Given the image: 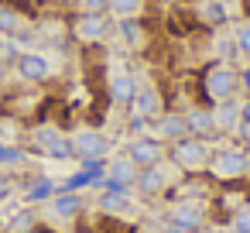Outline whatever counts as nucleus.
I'll list each match as a JSON object with an SVG mask.
<instances>
[{"label": "nucleus", "mask_w": 250, "mask_h": 233, "mask_svg": "<svg viewBox=\"0 0 250 233\" xmlns=\"http://www.w3.org/2000/svg\"><path fill=\"white\" fill-rule=\"evenodd\" d=\"M206 175L216 178L219 185H233V182H247L250 178V151L247 148H216L209 154V165H206Z\"/></svg>", "instance_id": "obj_1"}, {"label": "nucleus", "mask_w": 250, "mask_h": 233, "mask_svg": "<svg viewBox=\"0 0 250 233\" xmlns=\"http://www.w3.org/2000/svg\"><path fill=\"white\" fill-rule=\"evenodd\" d=\"M31 154H42V158H52V161H69L72 158V141L62 127L55 124H38L28 130V144H24Z\"/></svg>", "instance_id": "obj_2"}, {"label": "nucleus", "mask_w": 250, "mask_h": 233, "mask_svg": "<svg viewBox=\"0 0 250 233\" xmlns=\"http://www.w3.org/2000/svg\"><path fill=\"white\" fill-rule=\"evenodd\" d=\"M178 182V168L171 161H161V165H151V168H141L137 171V182H134V192L147 202H158V199H168V192L175 189Z\"/></svg>", "instance_id": "obj_3"}, {"label": "nucleus", "mask_w": 250, "mask_h": 233, "mask_svg": "<svg viewBox=\"0 0 250 233\" xmlns=\"http://www.w3.org/2000/svg\"><path fill=\"white\" fill-rule=\"evenodd\" d=\"M209 144L199 141V137H182L175 144H168V161L182 171V175H206V165H209Z\"/></svg>", "instance_id": "obj_4"}, {"label": "nucleus", "mask_w": 250, "mask_h": 233, "mask_svg": "<svg viewBox=\"0 0 250 233\" xmlns=\"http://www.w3.org/2000/svg\"><path fill=\"white\" fill-rule=\"evenodd\" d=\"M72 141V158L76 161H96L110 154V137L96 127H79L76 134H69Z\"/></svg>", "instance_id": "obj_5"}, {"label": "nucleus", "mask_w": 250, "mask_h": 233, "mask_svg": "<svg viewBox=\"0 0 250 233\" xmlns=\"http://www.w3.org/2000/svg\"><path fill=\"white\" fill-rule=\"evenodd\" d=\"M202 89H206V96L212 100V103H223V100H233L236 96V89H240V76L229 69V65H212L206 76H202Z\"/></svg>", "instance_id": "obj_6"}, {"label": "nucleus", "mask_w": 250, "mask_h": 233, "mask_svg": "<svg viewBox=\"0 0 250 233\" xmlns=\"http://www.w3.org/2000/svg\"><path fill=\"white\" fill-rule=\"evenodd\" d=\"M127 110H130V124L141 127V124L158 120L165 113V100H161V93L154 86H137V93H134V100H130Z\"/></svg>", "instance_id": "obj_7"}, {"label": "nucleus", "mask_w": 250, "mask_h": 233, "mask_svg": "<svg viewBox=\"0 0 250 233\" xmlns=\"http://www.w3.org/2000/svg\"><path fill=\"white\" fill-rule=\"evenodd\" d=\"M137 168H151V165H161V161H168V144L165 141H158L154 134L147 137V134H141V137H134L130 144H127V151H124Z\"/></svg>", "instance_id": "obj_8"}, {"label": "nucleus", "mask_w": 250, "mask_h": 233, "mask_svg": "<svg viewBox=\"0 0 250 233\" xmlns=\"http://www.w3.org/2000/svg\"><path fill=\"white\" fill-rule=\"evenodd\" d=\"M69 31H72V38L79 45H100L110 35V18L106 14H76Z\"/></svg>", "instance_id": "obj_9"}, {"label": "nucleus", "mask_w": 250, "mask_h": 233, "mask_svg": "<svg viewBox=\"0 0 250 233\" xmlns=\"http://www.w3.org/2000/svg\"><path fill=\"white\" fill-rule=\"evenodd\" d=\"M11 69H14V76H18L21 83H28V86H42V83L52 79V62H48L42 52H21Z\"/></svg>", "instance_id": "obj_10"}, {"label": "nucleus", "mask_w": 250, "mask_h": 233, "mask_svg": "<svg viewBox=\"0 0 250 233\" xmlns=\"http://www.w3.org/2000/svg\"><path fill=\"white\" fill-rule=\"evenodd\" d=\"M137 165L127 158V154H120V158H113V161H106V175H103V189L106 192H130L134 189V182H137Z\"/></svg>", "instance_id": "obj_11"}, {"label": "nucleus", "mask_w": 250, "mask_h": 233, "mask_svg": "<svg viewBox=\"0 0 250 233\" xmlns=\"http://www.w3.org/2000/svg\"><path fill=\"white\" fill-rule=\"evenodd\" d=\"M165 216H168V226H171V230L195 233V230L206 226V209H202V202H171Z\"/></svg>", "instance_id": "obj_12"}, {"label": "nucleus", "mask_w": 250, "mask_h": 233, "mask_svg": "<svg viewBox=\"0 0 250 233\" xmlns=\"http://www.w3.org/2000/svg\"><path fill=\"white\" fill-rule=\"evenodd\" d=\"M48 209H52V219H59V223H79V216L86 212V199H83V192L62 189L48 199Z\"/></svg>", "instance_id": "obj_13"}, {"label": "nucleus", "mask_w": 250, "mask_h": 233, "mask_svg": "<svg viewBox=\"0 0 250 233\" xmlns=\"http://www.w3.org/2000/svg\"><path fill=\"white\" fill-rule=\"evenodd\" d=\"M31 35V18L18 7V4H7V0H0V38H24Z\"/></svg>", "instance_id": "obj_14"}, {"label": "nucleus", "mask_w": 250, "mask_h": 233, "mask_svg": "<svg viewBox=\"0 0 250 233\" xmlns=\"http://www.w3.org/2000/svg\"><path fill=\"white\" fill-rule=\"evenodd\" d=\"M154 137L165 141V144H175L182 137H188V127H185V113H175V110H165L158 120H154Z\"/></svg>", "instance_id": "obj_15"}, {"label": "nucleus", "mask_w": 250, "mask_h": 233, "mask_svg": "<svg viewBox=\"0 0 250 233\" xmlns=\"http://www.w3.org/2000/svg\"><path fill=\"white\" fill-rule=\"evenodd\" d=\"M185 127H188V137H199V141L216 137L212 106H192V110H185Z\"/></svg>", "instance_id": "obj_16"}, {"label": "nucleus", "mask_w": 250, "mask_h": 233, "mask_svg": "<svg viewBox=\"0 0 250 233\" xmlns=\"http://www.w3.org/2000/svg\"><path fill=\"white\" fill-rule=\"evenodd\" d=\"M134 93H137V79L127 69H113L110 72V100L120 103V106H130Z\"/></svg>", "instance_id": "obj_17"}, {"label": "nucleus", "mask_w": 250, "mask_h": 233, "mask_svg": "<svg viewBox=\"0 0 250 233\" xmlns=\"http://www.w3.org/2000/svg\"><path fill=\"white\" fill-rule=\"evenodd\" d=\"M212 120H216V134H233L240 124V103L236 100H223L212 106Z\"/></svg>", "instance_id": "obj_18"}, {"label": "nucleus", "mask_w": 250, "mask_h": 233, "mask_svg": "<svg viewBox=\"0 0 250 233\" xmlns=\"http://www.w3.org/2000/svg\"><path fill=\"white\" fill-rule=\"evenodd\" d=\"M96 206H100L103 216H120V219L134 212V199H127V192H106L103 189V195H100Z\"/></svg>", "instance_id": "obj_19"}, {"label": "nucleus", "mask_w": 250, "mask_h": 233, "mask_svg": "<svg viewBox=\"0 0 250 233\" xmlns=\"http://www.w3.org/2000/svg\"><path fill=\"white\" fill-rule=\"evenodd\" d=\"M21 192H24V202L35 206V202H48L59 192V185L52 178H28V182H21Z\"/></svg>", "instance_id": "obj_20"}, {"label": "nucleus", "mask_w": 250, "mask_h": 233, "mask_svg": "<svg viewBox=\"0 0 250 233\" xmlns=\"http://www.w3.org/2000/svg\"><path fill=\"white\" fill-rule=\"evenodd\" d=\"M147 7V0H106V14L117 21H134Z\"/></svg>", "instance_id": "obj_21"}, {"label": "nucleus", "mask_w": 250, "mask_h": 233, "mask_svg": "<svg viewBox=\"0 0 250 233\" xmlns=\"http://www.w3.org/2000/svg\"><path fill=\"white\" fill-rule=\"evenodd\" d=\"M31 161V151L24 144H4L0 141V168L11 171V168H24Z\"/></svg>", "instance_id": "obj_22"}, {"label": "nucleus", "mask_w": 250, "mask_h": 233, "mask_svg": "<svg viewBox=\"0 0 250 233\" xmlns=\"http://www.w3.org/2000/svg\"><path fill=\"white\" fill-rule=\"evenodd\" d=\"M38 223H42L38 212H35V209H24V212H18V216L11 219V233H35Z\"/></svg>", "instance_id": "obj_23"}, {"label": "nucleus", "mask_w": 250, "mask_h": 233, "mask_svg": "<svg viewBox=\"0 0 250 233\" xmlns=\"http://www.w3.org/2000/svg\"><path fill=\"white\" fill-rule=\"evenodd\" d=\"M120 31H124V38H127V45H130V48H141V45H144L141 18H134V21H120Z\"/></svg>", "instance_id": "obj_24"}, {"label": "nucleus", "mask_w": 250, "mask_h": 233, "mask_svg": "<svg viewBox=\"0 0 250 233\" xmlns=\"http://www.w3.org/2000/svg\"><path fill=\"white\" fill-rule=\"evenodd\" d=\"M229 230H233V233H250V202H243V206L229 216Z\"/></svg>", "instance_id": "obj_25"}, {"label": "nucleus", "mask_w": 250, "mask_h": 233, "mask_svg": "<svg viewBox=\"0 0 250 233\" xmlns=\"http://www.w3.org/2000/svg\"><path fill=\"white\" fill-rule=\"evenodd\" d=\"M103 226H106V230H100V233H137V226L127 223V219H120V216H106Z\"/></svg>", "instance_id": "obj_26"}, {"label": "nucleus", "mask_w": 250, "mask_h": 233, "mask_svg": "<svg viewBox=\"0 0 250 233\" xmlns=\"http://www.w3.org/2000/svg\"><path fill=\"white\" fill-rule=\"evenodd\" d=\"M18 55H21V48L14 45V38H0V62H4V65H14Z\"/></svg>", "instance_id": "obj_27"}, {"label": "nucleus", "mask_w": 250, "mask_h": 233, "mask_svg": "<svg viewBox=\"0 0 250 233\" xmlns=\"http://www.w3.org/2000/svg\"><path fill=\"white\" fill-rule=\"evenodd\" d=\"M79 14H106V0H76Z\"/></svg>", "instance_id": "obj_28"}, {"label": "nucleus", "mask_w": 250, "mask_h": 233, "mask_svg": "<svg viewBox=\"0 0 250 233\" xmlns=\"http://www.w3.org/2000/svg\"><path fill=\"white\" fill-rule=\"evenodd\" d=\"M236 48H240L243 55H250V21H243V24L236 28Z\"/></svg>", "instance_id": "obj_29"}, {"label": "nucleus", "mask_w": 250, "mask_h": 233, "mask_svg": "<svg viewBox=\"0 0 250 233\" xmlns=\"http://www.w3.org/2000/svg\"><path fill=\"white\" fill-rule=\"evenodd\" d=\"M14 189H18V178H14L11 171H4V168H0V199H7Z\"/></svg>", "instance_id": "obj_30"}, {"label": "nucleus", "mask_w": 250, "mask_h": 233, "mask_svg": "<svg viewBox=\"0 0 250 233\" xmlns=\"http://www.w3.org/2000/svg\"><path fill=\"white\" fill-rule=\"evenodd\" d=\"M233 134H236V137H240V141H243V144H250V124H243V120H240V124H236V130H233Z\"/></svg>", "instance_id": "obj_31"}, {"label": "nucleus", "mask_w": 250, "mask_h": 233, "mask_svg": "<svg viewBox=\"0 0 250 233\" xmlns=\"http://www.w3.org/2000/svg\"><path fill=\"white\" fill-rule=\"evenodd\" d=\"M240 120H243V124H250V96L240 103Z\"/></svg>", "instance_id": "obj_32"}, {"label": "nucleus", "mask_w": 250, "mask_h": 233, "mask_svg": "<svg viewBox=\"0 0 250 233\" xmlns=\"http://www.w3.org/2000/svg\"><path fill=\"white\" fill-rule=\"evenodd\" d=\"M209 21H223V11L216 4H209Z\"/></svg>", "instance_id": "obj_33"}, {"label": "nucleus", "mask_w": 250, "mask_h": 233, "mask_svg": "<svg viewBox=\"0 0 250 233\" xmlns=\"http://www.w3.org/2000/svg\"><path fill=\"white\" fill-rule=\"evenodd\" d=\"M7 69H11V65H4V62H0V86L7 83Z\"/></svg>", "instance_id": "obj_34"}, {"label": "nucleus", "mask_w": 250, "mask_h": 233, "mask_svg": "<svg viewBox=\"0 0 250 233\" xmlns=\"http://www.w3.org/2000/svg\"><path fill=\"white\" fill-rule=\"evenodd\" d=\"M4 134H7V120H4V113H0V141H4Z\"/></svg>", "instance_id": "obj_35"}, {"label": "nucleus", "mask_w": 250, "mask_h": 233, "mask_svg": "<svg viewBox=\"0 0 250 233\" xmlns=\"http://www.w3.org/2000/svg\"><path fill=\"white\" fill-rule=\"evenodd\" d=\"M240 86H247V93H250V72H243V76H240Z\"/></svg>", "instance_id": "obj_36"}]
</instances>
